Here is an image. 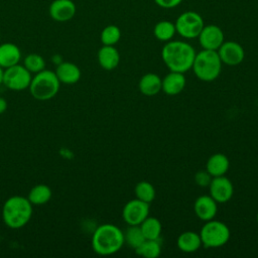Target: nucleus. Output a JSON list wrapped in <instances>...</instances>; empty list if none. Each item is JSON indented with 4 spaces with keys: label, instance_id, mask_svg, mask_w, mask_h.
Here are the masks:
<instances>
[{
    "label": "nucleus",
    "instance_id": "obj_7",
    "mask_svg": "<svg viewBox=\"0 0 258 258\" xmlns=\"http://www.w3.org/2000/svg\"><path fill=\"white\" fill-rule=\"evenodd\" d=\"M176 33L186 39L198 38L205 23L203 17L196 11L182 12L174 22Z\"/></svg>",
    "mask_w": 258,
    "mask_h": 258
},
{
    "label": "nucleus",
    "instance_id": "obj_14",
    "mask_svg": "<svg viewBox=\"0 0 258 258\" xmlns=\"http://www.w3.org/2000/svg\"><path fill=\"white\" fill-rule=\"evenodd\" d=\"M217 202L211 196H201L194 204V211L196 216L202 221L213 220L218 212Z\"/></svg>",
    "mask_w": 258,
    "mask_h": 258
},
{
    "label": "nucleus",
    "instance_id": "obj_21",
    "mask_svg": "<svg viewBox=\"0 0 258 258\" xmlns=\"http://www.w3.org/2000/svg\"><path fill=\"white\" fill-rule=\"evenodd\" d=\"M138 89L144 96H155L161 91V79L156 74L147 73L139 80Z\"/></svg>",
    "mask_w": 258,
    "mask_h": 258
},
{
    "label": "nucleus",
    "instance_id": "obj_19",
    "mask_svg": "<svg viewBox=\"0 0 258 258\" xmlns=\"http://www.w3.org/2000/svg\"><path fill=\"white\" fill-rule=\"evenodd\" d=\"M177 248L184 253H194L202 246L200 234L194 231H186L181 233L176 240Z\"/></svg>",
    "mask_w": 258,
    "mask_h": 258
},
{
    "label": "nucleus",
    "instance_id": "obj_9",
    "mask_svg": "<svg viewBox=\"0 0 258 258\" xmlns=\"http://www.w3.org/2000/svg\"><path fill=\"white\" fill-rule=\"evenodd\" d=\"M149 216V204L134 199L124 206L122 210V218L129 226L140 225Z\"/></svg>",
    "mask_w": 258,
    "mask_h": 258
},
{
    "label": "nucleus",
    "instance_id": "obj_13",
    "mask_svg": "<svg viewBox=\"0 0 258 258\" xmlns=\"http://www.w3.org/2000/svg\"><path fill=\"white\" fill-rule=\"evenodd\" d=\"M77 6L73 0H53L48 7V14L56 22H67L74 18Z\"/></svg>",
    "mask_w": 258,
    "mask_h": 258
},
{
    "label": "nucleus",
    "instance_id": "obj_10",
    "mask_svg": "<svg viewBox=\"0 0 258 258\" xmlns=\"http://www.w3.org/2000/svg\"><path fill=\"white\" fill-rule=\"evenodd\" d=\"M222 63L235 67L240 64L245 57L243 46L236 41H224L217 50Z\"/></svg>",
    "mask_w": 258,
    "mask_h": 258
},
{
    "label": "nucleus",
    "instance_id": "obj_17",
    "mask_svg": "<svg viewBox=\"0 0 258 258\" xmlns=\"http://www.w3.org/2000/svg\"><path fill=\"white\" fill-rule=\"evenodd\" d=\"M98 62L106 71L116 69L120 61V54L114 45H103L98 51Z\"/></svg>",
    "mask_w": 258,
    "mask_h": 258
},
{
    "label": "nucleus",
    "instance_id": "obj_34",
    "mask_svg": "<svg viewBox=\"0 0 258 258\" xmlns=\"http://www.w3.org/2000/svg\"><path fill=\"white\" fill-rule=\"evenodd\" d=\"M257 223H258V213H257Z\"/></svg>",
    "mask_w": 258,
    "mask_h": 258
},
{
    "label": "nucleus",
    "instance_id": "obj_26",
    "mask_svg": "<svg viewBox=\"0 0 258 258\" xmlns=\"http://www.w3.org/2000/svg\"><path fill=\"white\" fill-rule=\"evenodd\" d=\"M145 240L146 239L139 225L129 226L124 233V242L134 250L138 248Z\"/></svg>",
    "mask_w": 258,
    "mask_h": 258
},
{
    "label": "nucleus",
    "instance_id": "obj_18",
    "mask_svg": "<svg viewBox=\"0 0 258 258\" xmlns=\"http://www.w3.org/2000/svg\"><path fill=\"white\" fill-rule=\"evenodd\" d=\"M21 51L19 47L12 42H4L0 44V67L3 69L10 68L19 63Z\"/></svg>",
    "mask_w": 258,
    "mask_h": 258
},
{
    "label": "nucleus",
    "instance_id": "obj_33",
    "mask_svg": "<svg viewBox=\"0 0 258 258\" xmlns=\"http://www.w3.org/2000/svg\"><path fill=\"white\" fill-rule=\"evenodd\" d=\"M3 76H4V70L0 67V85L3 84Z\"/></svg>",
    "mask_w": 258,
    "mask_h": 258
},
{
    "label": "nucleus",
    "instance_id": "obj_11",
    "mask_svg": "<svg viewBox=\"0 0 258 258\" xmlns=\"http://www.w3.org/2000/svg\"><path fill=\"white\" fill-rule=\"evenodd\" d=\"M198 38L203 49L210 50H218V48L225 41V36L222 28L215 24L204 25Z\"/></svg>",
    "mask_w": 258,
    "mask_h": 258
},
{
    "label": "nucleus",
    "instance_id": "obj_30",
    "mask_svg": "<svg viewBox=\"0 0 258 258\" xmlns=\"http://www.w3.org/2000/svg\"><path fill=\"white\" fill-rule=\"evenodd\" d=\"M213 176L206 170V171H199L196 173L195 175V181L198 185L205 187V186H209L211 180H212Z\"/></svg>",
    "mask_w": 258,
    "mask_h": 258
},
{
    "label": "nucleus",
    "instance_id": "obj_32",
    "mask_svg": "<svg viewBox=\"0 0 258 258\" xmlns=\"http://www.w3.org/2000/svg\"><path fill=\"white\" fill-rule=\"evenodd\" d=\"M7 107H8L7 101L4 98L0 97V115L3 114L7 110Z\"/></svg>",
    "mask_w": 258,
    "mask_h": 258
},
{
    "label": "nucleus",
    "instance_id": "obj_22",
    "mask_svg": "<svg viewBox=\"0 0 258 258\" xmlns=\"http://www.w3.org/2000/svg\"><path fill=\"white\" fill-rule=\"evenodd\" d=\"M51 196H52V192L50 187L46 184L40 183V184H36L30 189L27 199L32 204V206L33 205L40 206L48 203L51 199Z\"/></svg>",
    "mask_w": 258,
    "mask_h": 258
},
{
    "label": "nucleus",
    "instance_id": "obj_1",
    "mask_svg": "<svg viewBox=\"0 0 258 258\" xmlns=\"http://www.w3.org/2000/svg\"><path fill=\"white\" fill-rule=\"evenodd\" d=\"M196 53L189 43L182 40H169L161 49V58L170 72L183 74L191 69Z\"/></svg>",
    "mask_w": 258,
    "mask_h": 258
},
{
    "label": "nucleus",
    "instance_id": "obj_31",
    "mask_svg": "<svg viewBox=\"0 0 258 258\" xmlns=\"http://www.w3.org/2000/svg\"><path fill=\"white\" fill-rule=\"evenodd\" d=\"M153 1L157 6L165 9L175 8L182 2V0H153Z\"/></svg>",
    "mask_w": 258,
    "mask_h": 258
},
{
    "label": "nucleus",
    "instance_id": "obj_20",
    "mask_svg": "<svg viewBox=\"0 0 258 258\" xmlns=\"http://www.w3.org/2000/svg\"><path fill=\"white\" fill-rule=\"evenodd\" d=\"M230 167L228 157L223 153H215L210 156L206 164V170L213 176L225 175Z\"/></svg>",
    "mask_w": 258,
    "mask_h": 258
},
{
    "label": "nucleus",
    "instance_id": "obj_27",
    "mask_svg": "<svg viewBox=\"0 0 258 258\" xmlns=\"http://www.w3.org/2000/svg\"><path fill=\"white\" fill-rule=\"evenodd\" d=\"M135 191V196L136 199L141 200L147 204H150L151 202H153V200L155 199L156 192H155V188L154 186L145 180L139 181L134 188Z\"/></svg>",
    "mask_w": 258,
    "mask_h": 258
},
{
    "label": "nucleus",
    "instance_id": "obj_25",
    "mask_svg": "<svg viewBox=\"0 0 258 258\" xmlns=\"http://www.w3.org/2000/svg\"><path fill=\"white\" fill-rule=\"evenodd\" d=\"M134 251L137 255L145 258H156L161 253V244L159 242V239H156V240L146 239Z\"/></svg>",
    "mask_w": 258,
    "mask_h": 258
},
{
    "label": "nucleus",
    "instance_id": "obj_8",
    "mask_svg": "<svg viewBox=\"0 0 258 258\" xmlns=\"http://www.w3.org/2000/svg\"><path fill=\"white\" fill-rule=\"evenodd\" d=\"M32 74L23 64H15L4 70L3 84L11 91H23L30 85Z\"/></svg>",
    "mask_w": 258,
    "mask_h": 258
},
{
    "label": "nucleus",
    "instance_id": "obj_24",
    "mask_svg": "<svg viewBox=\"0 0 258 258\" xmlns=\"http://www.w3.org/2000/svg\"><path fill=\"white\" fill-rule=\"evenodd\" d=\"M176 33L175 25L169 20H161L157 22L153 28V34L156 39L167 42L173 38Z\"/></svg>",
    "mask_w": 258,
    "mask_h": 258
},
{
    "label": "nucleus",
    "instance_id": "obj_16",
    "mask_svg": "<svg viewBox=\"0 0 258 258\" xmlns=\"http://www.w3.org/2000/svg\"><path fill=\"white\" fill-rule=\"evenodd\" d=\"M55 75L60 84L73 85L80 81L81 70L80 68L71 61H61L55 69Z\"/></svg>",
    "mask_w": 258,
    "mask_h": 258
},
{
    "label": "nucleus",
    "instance_id": "obj_12",
    "mask_svg": "<svg viewBox=\"0 0 258 258\" xmlns=\"http://www.w3.org/2000/svg\"><path fill=\"white\" fill-rule=\"evenodd\" d=\"M210 196L220 204L227 203L231 200L234 194L232 181L225 175L213 177L210 184Z\"/></svg>",
    "mask_w": 258,
    "mask_h": 258
},
{
    "label": "nucleus",
    "instance_id": "obj_29",
    "mask_svg": "<svg viewBox=\"0 0 258 258\" xmlns=\"http://www.w3.org/2000/svg\"><path fill=\"white\" fill-rule=\"evenodd\" d=\"M23 66L31 74H36L45 68L44 58L38 53H29L24 58Z\"/></svg>",
    "mask_w": 258,
    "mask_h": 258
},
{
    "label": "nucleus",
    "instance_id": "obj_2",
    "mask_svg": "<svg viewBox=\"0 0 258 258\" xmlns=\"http://www.w3.org/2000/svg\"><path fill=\"white\" fill-rule=\"evenodd\" d=\"M124 243V233L113 224H102L93 233L92 248L102 256L118 252Z\"/></svg>",
    "mask_w": 258,
    "mask_h": 258
},
{
    "label": "nucleus",
    "instance_id": "obj_4",
    "mask_svg": "<svg viewBox=\"0 0 258 258\" xmlns=\"http://www.w3.org/2000/svg\"><path fill=\"white\" fill-rule=\"evenodd\" d=\"M191 69L196 77L201 81L212 82L220 76L222 61L217 50L203 49L196 53Z\"/></svg>",
    "mask_w": 258,
    "mask_h": 258
},
{
    "label": "nucleus",
    "instance_id": "obj_3",
    "mask_svg": "<svg viewBox=\"0 0 258 258\" xmlns=\"http://www.w3.org/2000/svg\"><path fill=\"white\" fill-rule=\"evenodd\" d=\"M32 217V204L27 198L13 196L7 199L2 207L4 224L10 229L24 227Z\"/></svg>",
    "mask_w": 258,
    "mask_h": 258
},
{
    "label": "nucleus",
    "instance_id": "obj_28",
    "mask_svg": "<svg viewBox=\"0 0 258 258\" xmlns=\"http://www.w3.org/2000/svg\"><path fill=\"white\" fill-rule=\"evenodd\" d=\"M121 38V30L117 25L110 24L103 28L100 39L103 45H115Z\"/></svg>",
    "mask_w": 258,
    "mask_h": 258
},
{
    "label": "nucleus",
    "instance_id": "obj_23",
    "mask_svg": "<svg viewBox=\"0 0 258 258\" xmlns=\"http://www.w3.org/2000/svg\"><path fill=\"white\" fill-rule=\"evenodd\" d=\"M139 226L145 239L156 240L160 238L162 226L157 218L148 216Z\"/></svg>",
    "mask_w": 258,
    "mask_h": 258
},
{
    "label": "nucleus",
    "instance_id": "obj_6",
    "mask_svg": "<svg viewBox=\"0 0 258 258\" xmlns=\"http://www.w3.org/2000/svg\"><path fill=\"white\" fill-rule=\"evenodd\" d=\"M202 245L206 248H218L225 245L230 239V229L228 226L217 220L207 221L199 233Z\"/></svg>",
    "mask_w": 258,
    "mask_h": 258
},
{
    "label": "nucleus",
    "instance_id": "obj_5",
    "mask_svg": "<svg viewBox=\"0 0 258 258\" xmlns=\"http://www.w3.org/2000/svg\"><path fill=\"white\" fill-rule=\"evenodd\" d=\"M60 82L54 72L42 70L31 79L28 87L31 96L38 101H47L52 99L59 90Z\"/></svg>",
    "mask_w": 258,
    "mask_h": 258
},
{
    "label": "nucleus",
    "instance_id": "obj_15",
    "mask_svg": "<svg viewBox=\"0 0 258 258\" xmlns=\"http://www.w3.org/2000/svg\"><path fill=\"white\" fill-rule=\"evenodd\" d=\"M185 77L182 73L170 72L161 79V91L169 96L178 95L185 87Z\"/></svg>",
    "mask_w": 258,
    "mask_h": 258
}]
</instances>
